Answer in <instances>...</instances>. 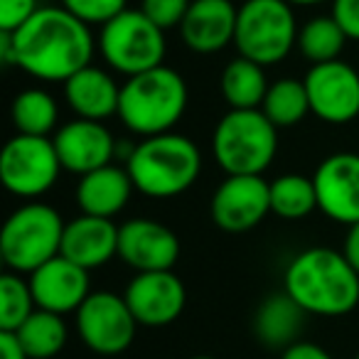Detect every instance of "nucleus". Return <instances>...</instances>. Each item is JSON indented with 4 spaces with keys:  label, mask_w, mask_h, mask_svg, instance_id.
Returning <instances> with one entry per match:
<instances>
[{
    "label": "nucleus",
    "mask_w": 359,
    "mask_h": 359,
    "mask_svg": "<svg viewBox=\"0 0 359 359\" xmlns=\"http://www.w3.org/2000/svg\"><path fill=\"white\" fill-rule=\"evenodd\" d=\"M11 40L18 69L47 84L72 79L91 65L96 50L91 27L62 6L40 8Z\"/></svg>",
    "instance_id": "1"
},
{
    "label": "nucleus",
    "mask_w": 359,
    "mask_h": 359,
    "mask_svg": "<svg viewBox=\"0 0 359 359\" xmlns=\"http://www.w3.org/2000/svg\"><path fill=\"white\" fill-rule=\"evenodd\" d=\"M283 290L308 315L339 318L359 305V273L342 251L313 246L288 264Z\"/></svg>",
    "instance_id": "2"
},
{
    "label": "nucleus",
    "mask_w": 359,
    "mask_h": 359,
    "mask_svg": "<svg viewBox=\"0 0 359 359\" xmlns=\"http://www.w3.org/2000/svg\"><path fill=\"white\" fill-rule=\"evenodd\" d=\"M135 190L150 200H172L187 192L202 172V153L187 135L163 133L135 143L126 160Z\"/></svg>",
    "instance_id": "3"
},
{
    "label": "nucleus",
    "mask_w": 359,
    "mask_h": 359,
    "mask_svg": "<svg viewBox=\"0 0 359 359\" xmlns=\"http://www.w3.org/2000/svg\"><path fill=\"white\" fill-rule=\"evenodd\" d=\"M190 91L177 69L160 65L121 84L118 118L140 138L170 133L185 116Z\"/></svg>",
    "instance_id": "4"
},
{
    "label": "nucleus",
    "mask_w": 359,
    "mask_h": 359,
    "mask_svg": "<svg viewBox=\"0 0 359 359\" xmlns=\"http://www.w3.org/2000/svg\"><path fill=\"white\" fill-rule=\"evenodd\" d=\"M65 219L45 202H25L18 207L0 231V256L13 273H35L47 261L62 254Z\"/></svg>",
    "instance_id": "5"
},
{
    "label": "nucleus",
    "mask_w": 359,
    "mask_h": 359,
    "mask_svg": "<svg viewBox=\"0 0 359 359\" xmlns=\"http://www.w3.org/2000/svg\"><path fill=\"white\" fill-rule=\"evenodd\" d=\"M278 153V128L261 109H229L212 133V155L226 175H264Z\"/></svg>",
    "instance_id": "6"
},
{
    "label": "nucleus",
    "mask_w": 359,
    "mask_h": 359,
    "mask_svg": "<svg viewBox=\"0 0 359 359\" xmlns=\"http://www.w3.org/2000/svg\"><path fill=\"white\" fill-rule=\"evenodd\" d=\"M293 6L285 0H244L236 15L234 47L261 67L280 65L298 47Z\"/></svg>",
    "instance_id": "7"
},
{
    "label": "nucleus",
    "mask_w": 359,
    "mask_h": 359,
    "mask_svg": "<svg viewBox=\"0 0 359 359\" xmlns=\"http://www.w3.org/2000/svg\"><path fill=\"white\" fill-rule=\"evenodd\" d=\"M99 52L111 69L128 79L165 65L168 42H165V30L145 18L140 8L138 11L128 8L101 27Z\"/></svg>",
    "instance_id": "8"
},
{
    "label": "nucleus",
    "mask_w": 359,
    "mask_h": 359,
    "mask_svg": "<svg viewBox=\"0 0 359 359\" xmlns=\"http://www.w3.org/2000/svg\"><path fill=\"white\" fill-rule=\"evenodd\" d=\"M62 163L52 138L20 135L11 138L0 153V180L11 195L35 202L55 187Z\"/></svg>",
    "instance_id": "9"
},
{
    "label": "nucleus",
    "mask_w": 359,
    "mask_h": 359,
    "mask_svg": "<svg viewBox=\"0 0 359 359\" xmlns=\"http://www.w3.org/2000/svg\"><path fill=\"white\" fill-rule=\"evenodd\" d=\"M76 330L91 352L116 357L133 344L138 320L133 318L123 295L96 290L76 310Z\"/></svg>",
    "instance_id": "10"
},
{
    "label": "nucleus",
    "mask_w": 359,
    "mask_h": 359,
    "mask_svg": "<svg viewBox=\"0 0 359 359\" xmlns=\"http://www.w3.org/2000/svg\"><path fill=\"white\" fill-rule=\"evenodd\" d=\"M212 222L226 234H244L271 215V182L261 175H226L210 202Z\"/></svg>",
    "instance_id": "11"
},
{
    "label": "nucleus",
    "mask_w": 359,
    "mask_h": 359,
    "mask_svg": "<svg viewBox=\"0 0 359 359\" xmlns=\"http://www.w3.org/2000/svg\"><path fill=\"white\" fill-rule=\"evenodd\" d=\"M310 111L320 121L344 126L359 116V72L342 60L313 65L305 74Z\"/></svg>",
    "instance_id": "12"
},
{
    "label": "nucleus",
    "mask_w": 359,
    "mask_h": 359,
    "mask_svg": "<svg viewBox=\"0 0 359 359\" xmlns=\"http://www.w3.org/2000/svg\"><path fill=\"white\" fill-rule=\"evenodd\" d=\"M318 210L337 224L359 222V153H332L313 175Z\"/></svg>",
    "instance_id": "13"
},
{
    "label": "nucleus",
    "mask_w": 359,
    "mask_h": 359,
    "mask_svg": "<svg viewBox=\"0 0 359 359\" xmlns=\"http://www.w3.org/2000/svg\"><path fill=\"white\" fill-rule=\"evenodd\" d=\"M123 298L138 325L165 327L182 315L187 290L172 271H150V273H135L130 278Z\"/></svg>",
    "instance_id": "14"
},
{
    "label": "nucleus",
    "mask_w": 359,
    "mask_h": 359,
    "mask_svg": "<svg viewBox=\"0 0 359 359\" xmlns=\"http://www.w3.org/2000/svg\"><path fill=\"white\" fill-rule=\"evenodd\" d=\"M52 143L60 155L62 170L74 172L79 177L111 165L118 153V143L101 121L74 118L60 126L52 135Z\"/></svg>",
    "instance_id": "15"
},
{
    "label": "nucleus",
    "mask_w": 359,
    "mask_h": 359,
    "mask_svg": "<svg viewBox=\"0 0 359 359\" xmlns=\"http://www.w3.org/2000/svg\"><path fill=\"white\" fill-rule=\"evenodd\" d=\"M118 259L138 273L172 271L180 259L177 234L155 219H128L118 226Z\"/></svg>",
    "instance_id": "16"
},
{
    "label": "nucleus",
    "mask_w": 359,
    "mask_h": 359,
    "mask_svg": "<svg viewBox=\"0 0 359 359\" xmlns=\"http://www.w3.org/2000/svg\"><path fill=\"white\" fill-rule=\"evenodd\" d=\"M30 290L35 305L40 310H50L57 315L76 313L91 295L89 271L76 266L74 261L57 256L45 266L30 273Z\"/></svg>",
    "instance_id": "17"
},
{
    "label": "nucleus",
    "mask_w": 359,
    "mask_h": 359,
    "mask_svg": "<svg viewBox=\"0 0 359 359\" xmlns=\"http://www.w3.org/2000/svg\"><path fill=\"white\" fill-rule=\"evenodd\" d=\"M236 15L239 8L231 0H192L180 25V37L197 55H217L234 45Z\"/></svg>",
    "instance_id": "18"
},
{
    "label": "nucleus",
    "mask_w": 359,
    "mask_h": 359,
    "mask_svg": "<svg viewBox=\"0 0 359 359\" xmlns=\"http://www.w3.org/2000/svg\"><path fill=\"white\" fill-rule=\"evenodd\" d=\"M62 256L86 271L101 269L118 256V226L114 219L79 215L76 219L67 222Z\"/></svg>",
    "instance_id": "19"
},
{
    "label": "nucleus",
    "mask_w": 359,
    "mask_h": 359,
    "mask_svg": "<svg viewBox=\"0 0 359 359\" xmlns=\"http://www.w3.org/2000/svg\"><path fill=\"white\" fill-rule=\"evenodd\" d=\"M65 99L76 114V118L104 123V121L118 116L121 86L111 72L89 65L65 81Z\"/></svg>",
    "instance_id": "20"
},
{
    "label": "nucleus",
    "mask_w": 359,
    "mask_h": 359,
    "mask_svg": "<svg viewBox=\"0 0 359 359\" xmlns=\"http://www.w3.org/2000/svg\"><path fill=\"white\" fill-rule=\"evenodd\" d=\"M135 185L130 180L126 165H106L94 172L84 175L76 182V205L81 215L101 217V219H114L118 212L126 210Z\"/></svg>",
    "instance_id": "21"
},
{
    "label": "nucleus",
    "mask_w": 359,
    "mask_h": 359,
    "mask_svg": "<svg viewBox=\"0 0 359 359\" xmlns=\"http://www.w3.org/2000/svg\"><path fill=\"white\" fill-rule=\"evenodd\" d=\"M305 310L290 298L288 293L269 295L259 305L254 318V332L266 347L271 349H288L290 344L300 342L298 334L305 323Z\"/></svg>",
    "instance_id": "22"
},
{
    "label": "nucleus",
    "mask_w": 359,
    "mask_h": 359,
    "mask_svg": "<svg viewBox=\"0 0 359 359\" xmlns=\"http://www.w3.org/2000/svg\"><path fill=\"white\" fill-rule=\"evenodd\" d=\"M219 86L229 109L254 111L261 109L271 84L266 79V67L256 65L246 57H236L224 67Z\"/></svg>",
    "instance_id": "23"
},
{
    "label": "nucleus",
    "mask_w": 359,
    "mask_h": 359,
    "mask_svg": "<svg viewBox=\"0 0 359 359\" xmlns=\"http://www.w3.org/2000/svg\"><path fill=\"white\" fill-rule=\"evenodd\" d=\"M13 126L20 135H37V138H50L57 133L60 123V106L50 91L40 86H30L15 94L11 106Z\"/></svg>",
    "instance_id": "24"
},
{
    "label": "nucleus",
    "mask_w": 359,
    "mask_h": 359,
    "mask_svg": "<svg viewBox=\"0 0 359 359\" xmlns=\"http://www.w3.org/2000/svg\"><path fill=\"white\" fill-rule=\"evenodd\" d=\"M22 349L30 359H52L65 349L69 330L62 315L37 308L20 327L15 330Z\"/></svg>",
    "instance_id": "25"
},
{
    "label": "nucleus",
    "mask_w": 359,
    "mask_h": 359,
    "mask_svg": "<svg viewBox=\"0 0 359 359\" xmlns=\"http://www.w3.org/2000/svg\"><path fill=\"white\" fill-rule=\"evenodd\" d=\"M318 210V192L313 177L285 172L271 182V215L285 222H298Z\"/></svg>",
    "instance_id": "26"
},
{
    "label": "nucleus",
    "mask_w": 359,
    "mask_h": 359,
    "mask_svg": "<svg viewBox=\"0 0 359 359\" xmlns=\"http://www.w3.org/2000/svg\"><path fill=\"white\" fill-rule=\"evenodd\" d=\"M344 42H347V35L332 15L310 18L298 32V50L310 62V67L339 60Z\"/></svg>",
    "instance_id": "27"
},
{
    "label": "nucleus",
    "mask_w": 359,
    "mask_h": 359,
    "mask_svg": "<svg viewBox=\"0 0 359 359\" xmlns=\"http://www.w3.org/2000/svg\"><path fill=\"white\" fill-rule=\"evenodd\" d=\"M261 111L266 114V118L276 126V128H290V126L300 123L310 111V99L305 81L298 79H278L269 86Z\"/></svg>",
    "instance_id": "28"
},
{
    "label": "nucleus",
    "mask_w": 359,
    "mask_h": 359,
    "mask_svg": "<svg viewBox=\"0 0 359 359\" xmlns=\"http://www.w3.org/2000/svg\"><path fill=\"white\" fill-rule=\"evenodd\" d=\"M35 310L30 280L13 271L0 276V332H15Z\"/></svg>",
    "instance_id": "29"
},
{
    "label": "nucleus",
    "mask_w": 359,
    "mask_h": 359,
    "mask_svg": "<svg viewBox=\"0 0 359 359\" xmlns=\"http://www.w3.org/2000/svg\"><path fill=\"white\" fill-rule=\"evenodd\" d=\"M62 8L79 18L86 25H101L118 18L123 11H128V0H62Z\"/></svg>",
    "instance_id": "30"
},
{
    "label": "nucleus",
    "mask_w": 359,
    "mask_h": 359,
    "mask_svg": "<svg viewBox=\"0 0 359 359\" xmlns=\"http://www.w3.org/2000/svg\"><path fill=\"white\" fill-rule=\"evenodd\" d=\"M190 6H192V0H143V3H140V11H143L145 18H150L160 30H172V27L182 25Z\"/></svg>",
    "instance_id": "31"
},
{
    "label": "nucleus",
    "mask_w": 359,
    "mask_h": 359,
    "mask_svg": "<svg viewBox=\"0 0 359 359\" xmlns=\"http://www.w3.org/2000/svg\"><path fill=\"white\" fill-rule=\"evenodd\" d=\"M40 8V0H0V32H15Z\"/></svg>",
    "instance_id": "32"
},
{
    "label": "nucleus",
    "mask_w": 359,
    "mask_h": 359,
    "mask_svg": "<svg viewBox=\"0 0 359 359\" xmlns=\"http://www.w3.org/2000/svg\"><path fill=\"white\" fill-rule=\"evenodd\" d=\"M332 18L347 40L359 42V0H332Z\"/></svg>",
    "instance_id": "33"
},
{
    "label": "nucleus",
    "mask_w": 359,
    "mask_h": 359,
    "mask_svg": "<svg viewBox=\"0 0 359 359\" xmlns=\"http://www.w3.org/2000/svg\"><path fill=\"white\" fill-rule=\"evenodd\" d=\"M280 359H332V354L315 342H295L283 349Z\"/></svg>",
    "instance_id": "34"
},
{
    "label": "nucleus",
    "mask_w": 359,
    "mask_h": 359,
    "mask_svg": "<svg viewBox=\"0 0 359 359\" xmlns=\"http://www.w3.org/2000/svg\"><path fill=\"white\" fill-rule=\"evenodd\" d=\"M0 359H30L15 332H0Z\"/></svg>",
    "instance_id": "35"
},
{
    "label": "nucleus",
    "mask_w": 359,
    "mask_h": 359,
    "mask_svg": "<svg viewBox=\"0 0 359 359\" xmlns=\"http://www.w3.org/2000/svg\"><path fill=\"white\" fill-rule=\"evenodd\" d=\"M342 254L347 256V261L352 264V269L359 273V222H357V224L349 226L347 236H344Z\"/></svg>",
    "instance_id": "36"
},
{
    "label": "nucleus",
    "mask_w": 359,
    "mask_h": 359,
    "mask_svg": "<svg viewBox=\"0 0 359 359\" xmlns=\"http://www.w3.org/2000/svg\"><path fill=\"white\" fill-rule=\"evenodd\" d=\"M285 3H290L293 8H313V6H323L327 0H285Z\"/></svg>",
    "instance_id": "37"
},
{
    "label": "nucleus",
    "mask_w": 359,
    "mask_h": 359,
    "mask_svg": "<svg viewBox=\"0 0 359 359\" xmlns=\"http://www.w3.org/2000/svg\"><path fill=\"white\" fill-rule=\"evenodd\" d=\"M190 359H217V357H207V354H197V357H190Z\"/></svg>",
    "instance_id": "38"
},
{
    "label": "nucleus",
    "mask_w": 359,
    "mask_h": 359,
    "mask_svg": "<svg viewBox=\"0 0 359 359\" xmlns=\"http://www.w3.org/2000/svg\"><path fill=\"white\" fill-rule=\"evenodd\" d=\"M354 359H359V354H357V357H354Z\"/></svg>",
    "instance_id": "39"
}]
</instances>
